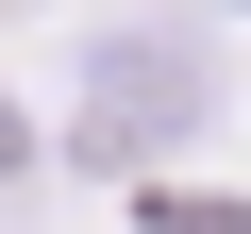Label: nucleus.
I'll use <instances>...</instances> for the list:
<instances>
[{"mask_svg": "<svg viewBox=\"0 0 251 234\" xmlns=\"http://www.w3.org/2000/svg\"><path fill=\"white\" fill-rule=\"evenodd\" d=\"M184 117H201V67H184L168 34H151V50H100V100H84V151H100V167H134V151H168Z\"/></svg>", "mask_w": 251, "mask_h": 234, "instance_id": "1", "label": "nucleus"}]
</instances>
